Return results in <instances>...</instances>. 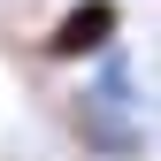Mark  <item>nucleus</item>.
Wrapping results in <instances>:
<instances>
[{
  "instance_id": "nucleus-1",
  "label": "nucleus",
  "mask_w": 161,
  "mask_h": 161,
  "mask_svg": "<svg viewBox=\"0 0 161 161\" xmlns=\"http://www.w3.org/2000/svg\"><path fill=\"white\" fill-rule=\"evenodd\" d=\"M115 31H123V8L115 0H77V8L54 23V62H77V54H100V46H115Z\"/></svg>"
}]
</instances>
